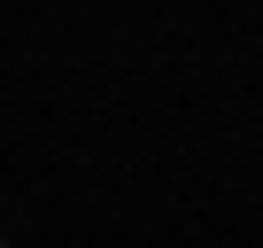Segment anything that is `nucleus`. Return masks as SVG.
Masks as SVG:
<instances>
[{
  "label": "nucleus",
  "mask_w": 263,
  "mask_h": 248,
  "mask_svg": "<svg viewBox=\"0 0 263 248\" xmlns=\"http://www.w3.org/2000/svg\"><path fill=\"white\" fill-rule=\"evenodd\" d=\"M0 248H16V240H8V233H0Z\"/></svg>",
  "instance_id": "f257e3e1"
}]
</instances>
